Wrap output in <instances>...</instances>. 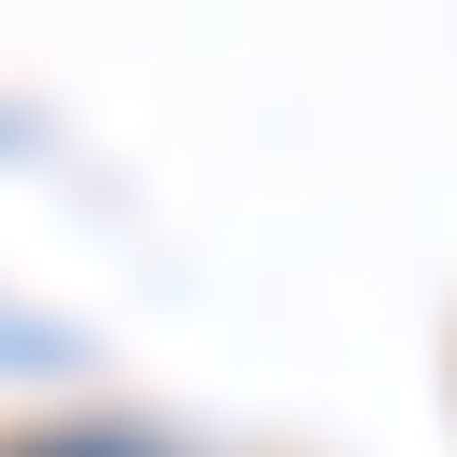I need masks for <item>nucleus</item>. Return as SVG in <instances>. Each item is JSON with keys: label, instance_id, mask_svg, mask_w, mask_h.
Here are the masks:
<instances>
[{"label": "nucleus", "instance_id": "f257e3e1", "mask_svg": "<svg viewBox=\"0 0 457 457\" xmlns=\"http://www.w3.org/2000/svg\"><path fill=\"white\" fill-rule=\"evenodd\" d=\"M31 457H122V442H31Z\"/></svg>", "mask_w": 457, "mask_h": 457}]
</instances>
